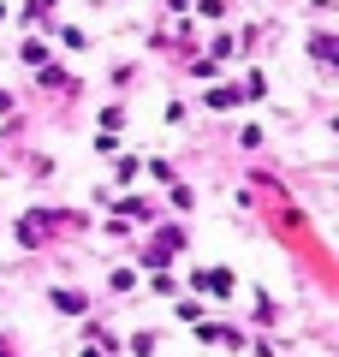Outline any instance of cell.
<instances>
[{
  "label": "cell",
  "mask_w": 339,
  "mask_h": 357,
  "mask_svg": "<svg viewBox=\"0 0 339 357\" xmlns=\"http://www.w3.org/2000/svg\"><path fill=\"white\" fill-rule=\"evenodd\" d=\"M197 286H202V292H214V298H226V292H232V274H226V268H202Z\"/></svg>",
  "instance_id": "6da1fadb"
},
{
  "label": "cell",
  "mask_w": 339,
  "mask_h": 357,
  "mask_svg": "<svg viewBox=\"0 0 339 357\" xmlns=\"http://www.w3.org/2000/svg\"><path fill=\"white\" fill-rule=\"evenodd\" d=\"M54 310H66V316H84V292H66V286H60V292H54Z\"/></svg>",
  "instance_id": "7a4b0ae2"
},
{
  "label": "cell",
  "mask_w": 339,
  "mask_h": 357,
  "mask_svg": "<svg viewBox=\"0 0 339 357\" xmlns=\"http://www.w3.org/2000/svg\"><path fill=\"white\" fill-rule=\"evenodd\" d=\"M232 102H244L239 89H209V107H232Z\"/></svg>",
  "instance_id": "3957f363"
}]
</instances>
